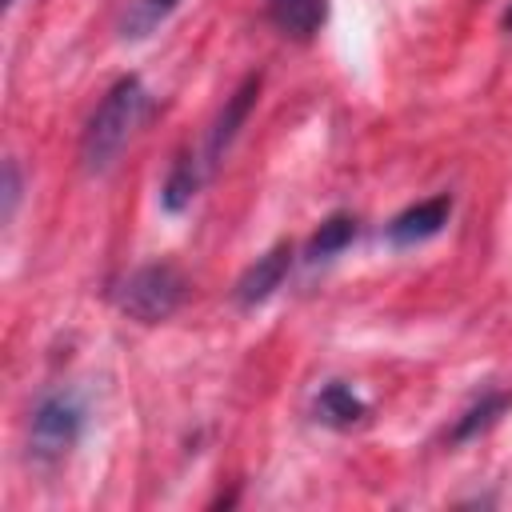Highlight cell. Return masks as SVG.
<instances>
[{
    "label": "cell",
    "instance_id": "cell-1",
    "mask_svg": "<svg viewBox=\"0 0 512 512\" xmlns=\"http://www.w3.org/2000/svg\"><path fill=\"white\" fill-rule=\"evenodd\" d=\"M152 108L148 88L140 84V76H124L108 88V96L100 100V108L92 112L84 136H80V160L84 172H104L116 164V156L128 148V140L136 136V128L144 124Z\"/></svg>",
    "mask_w": 512,
    "mask_h": 512
},
{
    "label": "cell",
    "instance_id": "cell-2",
    "mask_svg": "<svg viewBox=\"0 0 512 512\" xmlns=\"http://www.w3.org/2000/svg\"><path fill=\"white\" fill-rule=\"evenodd\" d=\"M184 288L188 284H184L180 268H172V264H144V268H136L120 284L116 304H120V312H128L140 324H160V320H168L184 304Z\"/></svg>",
    "mask_w": 512,
    "mask_h": 512
},
{
    "label": "cell",
    "instance_id": "cell-3",
    "mask_svg": "<svg viewBox=\"0 0 512 512\" xmlns=\"http://www.w3.org/2000/svg\"><path fill=\"white\" fill-rule=\"evenodd\" d=\"M80 428H84L80 400L72 392H52L32 412V452L44 456V460L64 456L80 440Z\"/></svg>",
    "mask_w": 512,
    "mask_h": 512
},
{
    "label": "cell",
    "instance_id": "cell-4",
    "mask_svg": "<svg viewBox=\"0 0 512 512\" xmlns=\"http://www.w3.org/2000/svg\"><path fill=\"white\" fill-rule=\"evenodd\" d=\"M452 216V196H432V200H420L412 208H404L392 224H388V240L396 248H412L428 236H436Z\"/></svg>",
    "mask_w": 512,
    "mask_h": 512
},
{
    "label": "cell",
    "instance_id": "cell-5",
    "mask_svg": "<svg viewBox=\"0 0 512 512\" xmlns=\"http://www.w3.org/2000/svg\"><path fill=\"white\" fill-rule=\"evenodd\" d=\"M288 264H292V248H288V244H276V248H268L264 256H256V264H252V268L240 276V284H236V300H240L244 308L264 304V300L284 284Z\"/></svg>",
    "mask_w": 512,
    "mask_h": 512
},
{
    "label": "cell",
    "instance_id": "cell-6",
    "mask_svg": "<svg viewBox=\"0 0 512 512\" xmlns=\"http://www.w3.org/2000/svg\"><path fill=\"white\" fill-rule=\"evenodd\" d=\"M256 92H260V76H248V80L232 92L228 108L220 112V120H216V128H212V136H208V164H216L220 152L232 144V136L240 132V124L248 120V112H252V104H256Z\"/></svg>",
    "mask_w": 512,
    "mask_h": 512
},
{
    "label": "cell",
    "instance_id": "cell-7",
    "mask_svg": "<svg viewBox=\"0 0 512 512\" xmlns=\"http://www.w3.org/2000/svg\"><path fill=\"white\" fill-rule=\"evenodd\" d=\"M268 16L284 36L308 40L320 32L328 16V0H268Z\"/></svg>",
    "mask_w": 512,
    "mask_h": 512
},
{
    "label": "cell",
    "instance_id": "cell-8",
    "mask_svg": "<svg viewBox=\"0 0 512 512\" xmlns=\"http://www.w3.org/2000/svg\"><path fill=\"white\" fill-rule=\"evenodd\" d=\"M316 416L324 424H332V428H348V424H356L364 416V400L348 384H328L320 392V400H316Z\"/></svg>",
    "mask_w": 512,
    "mask_h": 512
},
{
    "label": "cell",
    "instance_id": "cell-9",
    "mask_svg": "<svg viewBox=\"0 0 512 512\" xmlns=\"http://www.w3.org/2000/svg\"><path fill=\"white\" fill-rule=\"evenodd\" d=\"M200 164L192 160V156H184L176 168H172V176H168V184H164V192H160V204L168 208V212H184L188 204H192V196H196V188H200Z\"/></svg>",
    "mask_w": 512,
    "mask_h": 512
},
{
    "label": "cell",
    "instance_id": "cell-10",
    "mask_svg": "<svg viewBox=\"0 0 512 512\" xmlns=\"http://www.w3.org/2000/svg\"><path fill=\"white\" fill-rule=\"evenodd\" d=\"M352 236H356V220L352 216H328L316 228V236L308 240V260H328V256L344 252L352 244Z\"/></svg>",
    "mask_w": 512,
    "mask_h": 512
},
{
    "label": "cell",
    "instance_id": "cell-11",
    "mask_svg": "<svg viewBox=\"0 0 512 512\" xmlns=\"http://www.w3.org/2000/svg\"><path fill=\"white\" fill-rule=\"evenodd\" d=\"M180 0H128V12H124V36H148Z\"/></svg>",
    "mask_w": 512,
    "mask_h": 512
},
{
    "label": "cell",
    "instance_id": "cell-12",
    "mask_svg": "<svg viewBox=\"0 0 512 512\" xmlns=\"http://www.w3.org/2000/svg\"><path fill=\"white\" fill-rule=\"evenodd\" d=\"M512 404V396L508 392H492V396H484L476 408H468L464 412V420L456 424V432H452V440H468V436H476V432H484L488 424H496V416L504 412Z\"/></svg>",
    "mask_w": 512,
    "mask_h": 512
},
{
    "label": "cell",
    "instance_id": "cell-13",
    "mask_svg": "<svg viewBox=\"0 0 512 512\" xmlns=\"http://www.w3.org/2000/svg\"><path fill=\"white\" fill-rule=\"evenodd\" d=\"M16 196H20V184H16V164H4V220L12 216Z\"/></svg>",
    "mask_w": 512,
    "mask_h": 512
},
{
    "label": "cell",
    "instance_id": "cell-14",
    "mask_svg": "<svg viewBox=\"0 0 512 512\" xmlns=\"http://www.w3.org/2000/svg\"><path fill=\"white\" fill-rule=\"evenodd\" d=\"M504 28H512V8H508V12H504Z\"/></svg>",
    "mask_w": 512,
    "mask_h": 512
}]
</instances>
